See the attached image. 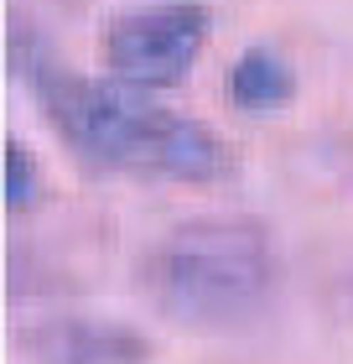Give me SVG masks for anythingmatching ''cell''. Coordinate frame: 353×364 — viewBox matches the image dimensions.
Returning a JSON list of instances; mask_svg holds the SVG:
<instances>
[{
    "mask_svg": "<svg viewBox=\"0 0 353 364\" xmlns=\"http://www.w3.org/2000/svg\"><path fill=\"white\" fill-rule=\"evenodd\" d=\"M21 68L63 146L99 172L192 182V188H213L239 172V156L218 130L156 105L146 89H130L120 78H83L53 58H21Z\"/></svg>",
    "mask_w": 353,
    "mask_h": 364,
    "instance_id": "6da1fadb",
    "label": "cell"
},
{
    "mask_svg": "<svg viewBox=\"0 0 353 364\" xmlns=\"http://www.w3.org/2000/svg\"><path fill=\"white\" fill-rule=\"evenodd\" d=\"M276 287V245L255 219H192L146 255V291L166 318L234 328Z\"/></svg>",
    "mask_w": 353,
    "mask_h": 364,
    "instance_id": "7a4b0ae2",
    "label": "cell"
},
{
    "mask_svg": "<svg viewBox=\"0 0 353 364\" xmlns=\"http://www.w3.org/2000/svg\"><path fill=\"white\" fill-rule=\"evenodd\" d=\"M208 42V6L197 0H156L141 11H120L99 37L104 73L130 89H172L192 73Z\"/></svg>",
    "mask_w": 353,
    "mask_h": 364,
    "instance_id": "3957f363",
    "label": "cell"
},
{
    "mask_svg": "<svg viewBox=\"0 0 353 364\" xmlns=\"http://www.w3.org/2000/svg\"><path fill=\"white\" fill-rule=\"evenodd\" d=\"M31 354L42 364H146L151 343L146 333L109 318H58L26 333Z\"/></svg>",
    "mask_w": 353,
    "mask_h": 364,
    "instance_id": "277c9868",
    "label": "cell"
},
{
    "mask_svg": "<svg viewBox=\"0 0 353 364\" xmlns=\"http://www.w3.org/2000/svg\"><path fill=\"white\" fill-rule=\"evenodd\" d=\"M291 94H296V73L281 63V53H271V47H244V53L234 58V68H229L234 109L265 114V109H281Z\"/></svg>",
    "mask_w": 353,
    "mask_h": 364,
    "instance_id": "5b68a950",
    "label": "cell"
},
{
    "mask_svg": "<svg viewBox=\"0 0 353 364\" xmlns=\"http://www.w3.org/2000/svg\"><path fill=\"white\" fill-rule=\"evenodd\" d=\"M37 193H42V177H37L31 151L21 141H6V208L11 213H26L31 203H37Z\"/></svg>",
    "mask_w": 353,
    "mask_h": 364,
    "instance_id": "8992f818",
    "label": "cell"
}]
</instances>
